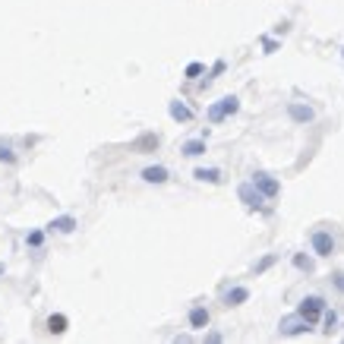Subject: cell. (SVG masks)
I'll return each mask as SVG.
<instances>
[{"instance_id": "obj_5", "label": "cell", "mask_w": 344, "mask_h": 344, "mask_svg": "<svg viewBox=\"0 0 344 344\" xmlns=\"http://www.w3.org/2000/svg\"><path fill=\"white\" fill-rule=\"evenodd\" d=\"M313 249L319 253V256H332V249H335V240H332V234H325V231H316V234H313Z\"/></svg>"}, {"instance_id": "obj_7", "label": "cell", "mask_w": 344, "mask_h": 344, "mask_svg": "<svg viewBox=\"0 0 344 344\" xmlns=\"http://www.w3.org/2000/svg\"><path fill=\"white\" fill-rule=\"evenodd\" d=\"M287 114H291V120H297V123H310L313 120V107H306V104H291L287 107Z\"/></svg>"}, {"instance_id": "obj_15", "label": "cell", "mask_w": 344, "mask_h": 344, "mask_svg": "<svg viewBox=\"0 0 344 344\" xmlns=\"http://www.w3.org/2000/svg\"><path fill=\"white\" fill-rule=\"evenodd\" d=\"M196 177L199 180H209V184H218V171H215V168H196Z\"/></svg>"}, {"instance_id": "obj_10", "label": "cell", "mask_w": 344, "mask_h": 344, "mask_svg": "<svg viewBox=\"0 0 344 344\" xmlns=\"http://www.w3.org/2000/svg\"><path fill=\"white\" fill-rule=\"evenodd\" d=\"M190 325H193V329H205V325H209V313L202 310V306H196V310L190 313Z\"/></svg>"}, {"instance_id": "obj_6", "label": "cell", "mask_w": 344, "mask_h": 344, "mask_svg": "<svg viewBox=\"0 0 344 344\" xmlns=\"http://www.w3.org/2000/svg\"><path fill=\"white\" fill-rule=\"evenodd\" d=\"M253 184H256L262 193H265V199H271V196H278V180H271L268 174H253Z\"/></svg>"}, {"instance_id": "obj_16", "label": "cell", "mask_w": 344, "mask_h": 344, "mask_svg": "<svg viewBox=\"0 0 344 344\" xmlns=\"http://www.w3.org/2000/svg\"><path fill=\"white\" fill-rule=\"evenodd\" d=\"M199 73H202V66H199V63H190V66H187V76H190V79H196Z\"/></svg>"}, {"instance_id": "obj_12", "label": "cell", "mask_w": 344, "mask_h": 344, "mask_svg": "<svg viewBox=\"0 0 344 344\" xmlns=\"http://www.w3.org/2000/svg\"><path fill=\"white\" fill-rule=\"evenodd\" d=\"M246 297H249L246 287H234V291H227V297H224V300H227V306H237V303H243Z\"/></svg>"}, {"instance_id": "obj_3", "label": "cell", "mask_w": 344, "mask_h": 344, "mask_svg": "<svg viewBox=\"0 0 344 344\" xmlns=\"http://www.w3.org/2000/svg\"><path fill=\"white\" fill-rule=\"evenodd\" d=\"M237 193H240V199H243L249 209H259V205H262V199H265V193H262L256 184H243Z\"/></svg>"}, {"instance_id": "obj_8", "label": "cell", "mask_w": 344, "mask_h": 344, "mask_svg": "<svg viewBox=\"0 0 344 344\" xmlns=\"http://www.w3.org/2000/svg\"><path fill=\"white\" fill-rule=\"evenodd\" d=\"M142 177H146L149 184H165V180H168V171L161 168V165H155V168H146V171H142Z\"/></svg>"}, {"instance_id": "obj_4", "label": "cell", "mask_w": 344, "mask_h": 344, "mask_svg": "<svg viewBox=\"0 0 344 344\" xmlns=\"http://www.w3.org/2000/svg\"><path fill=\"white\" fill-rule=\"evenodd\" d=\"M322 310H325V303H322L319 297H306V300H303V306H300V316H303V319H310V322H316V319L322 316Z\"/></svg>"}, {"instance_id": "obj_2", "label": "cell", "mask_w": 344, "mask_h": 344, "mask_svg": "<svg viewBox=\"0 0 344 344\" xmlns=\"http://www.w3.org/2000/svg\"><path fill=\"white\" fill-rule=\"evenodd\" d=\"M306 329H310V319H303V316H287V319H281V325H278L281 335H300V332H306Z\"/></svg>"}, {"instance_id": "obj_17", "label": "cell", "mask_w": 344, "mask_h": 344, "mask_svg": "<svg viewBox=\"0 0 344 344\" xmlns=\"http://www.w3.org/2000/svg\"><path fill=\"white\" fill-rule=\"evenodd\" d=\"M0 161H13V152H10V146H0Z\"/></svg>"}, {"instance_id": "obj_1", "label": "cell", "mask_w": 344, "mask_h": 344, "mask_svg": "<svg viewBox=\"0 0 344 344\" xmlns=\"http://www.w3.org/2000/svg\"><path fill=\"white\" fill-rule=\"evenodd\" d=\"M237 107H240V101L234 98V95H227V98H221L218 104H212V107H209V120H212V123H218V120H224L227 114H234Z\"/></svg>"}, {"instance_id": "obj_18", "label": "cell", "mask_w": 344, "mask_h": 344, "mask_svg": "<svg viewBox=\"0 0 344 344\" xmlns=\"http://www.w3.org/2000/svg\"><path fill=\"white\" fill-rule=\"evenodd\" d=\"M294 262H297V268H306V271H310V268H313V265H310V259H303V256H297Z\"/></svg>"}, {"instance_id": "obj_13", "label": "cell", "mask_w": 344, "mask_h": 344, "mask_svg": "<svg viewBox=\"0 0 344 344\" xmlns=\"http://www.w3.org/2000/svg\"><path fill=\"white\" fill-rule=\"evenodd\" d=\"M202 152H205V142L202 139H193V142H187V146H184V155H190V158L202 155Z\"/></svg>"}, {"instance_id": "obj_11", "label": "cell", "mask_w": 344, "mask_h": 344, "mask_svg": "<svg viewBox=\"0 0 344 344\" xmlns=\"http://www.w3.org/2000/svg\"><path fill=\"white\" fill-rule=\"evenodd\" d=\"M171 117H174V120H190L193 111H190L187 104H180V101H171Z\"/></svg>"}, {"instance_id": "obj_9", "label": "cell", "mask_w": 344, "mask_h": 344, "mask_svg": "<svg viewBox=\"0 0 344 344\" xmlns=\"http://www.w3.org/2000/svg\"><path fill=\"white\" fill-rule=\"evenodd\" d=\"M73 227H76V221L70 218V215H60V218H54V221H51V231H60V234H70Z\"/></svg>"}, {"instance_id": "obj_19", "label": "cell", "mask_w": 344, "mask_h": 344, "mask_svg": "<svg viewBox=\"0 0 344 344\" xmlns=\"http://www.w3.org/2000/svg\"><path fill=\"white\" fill-rule=\"evenodd\" d=\"M0 275H4V262H0Z\"/></svg>"}, {"instance_id": "obj_14", "label": "cell", "mask_w": 344, "mask_h": 344, "mask_svg": "<svg viewBox=\"0 0 344 344\" xmlns=\"http://www.w3.org/2000/svg\"><path fill=\"white\" fill-rule=\"evenodd\" d=\"M48 329H51L54 335L66 332V316H51V319H48Z\"/></svg>"}]
</instances>
